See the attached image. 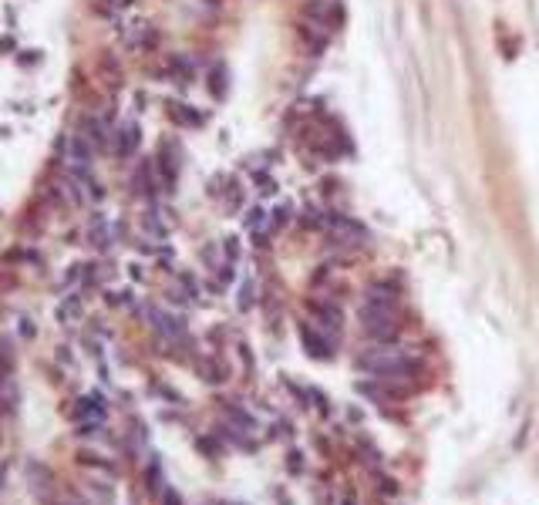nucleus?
Instances as JSON below:
<instances>
[{"instance_id": "1", "label": "nucleus", "mask_w": 539, "mask_h": 505, "mask_svg": "<svg viewBox=\"0 0 539 505\" xmlns=\"http://www.w3.org/2000/svg\"><path fill=\"white\" fill-rule=\"evenodd\" d=\"M361 323L371 337L378 340H391L395 330H398V313H395V304L391 300H381V297H368L364 306H361Z\"/></svg>"}, {"instance_id": "2", "label": "nucleus", "mask_w": 539, "mask_h": 505, "mask_svg": "<svg viewBox=\"0 0 539 505\" xmlns=\"http://www.w3.org/2000/svg\"><path fill=\"white\" fill-rule=\"evenodd\" d=\"M357 364L364 370H371V374H378V378H395V374H404L411 368V357L404 351H398V347H374Z\"/></svg>"}, {"instance_id": "3", "label": "nucleus", "mask_w": 539, "mask_h": 505, "mask_svg": "<svg viewBox=\"0 0 539 505\" xmlns=\"http://www.w3.org/2000/svg\"><path fill=\"white\" fill-rule=\"evenodd\" d=\"M323 232H327V239L334 246H347V249H354L368 239V232L364 226H357L354 219H347V216H337V213H327L323 216Z\"/></svg>"}, {"instance_id": "4", "label": "nucleus", "mask_w": 539, "mask_h": 505, "mask_svg": "<svg viewBox=\"0 0 539 505\" xmlns=\"http://www.w3.org/2000/svg\"><path fill=\"white\" fill-rule=\"evenodd\" d=\"M122 44L132 54H149V51L159 47V34H155V27L149 20H132V24L122 27Z\"/></svg>"}, {"instance_id": "5", "label": "nucleus", "mask_w": 539, "mask_h": 505, "mask_svg": "<svg viewBox=\"0 0 539 505\" xmlns=\"http://www.w3.org/2000/svg\"><path fill=\"white\" fill-rule=\"evenodd\" d=\"M142 145V128L135 122H125L115 128V135H111V152L118 155V158H132V155L139 152Z\"/></svg>"}, {"instance_id": "6", "label": "nucleus", "mask_w": 539, "mask_h": 505, "mask_svg": "<svg viewBox=\"0 0 539 505\" xmlns=\"http://www.w3.org/2000/svg\"><path fill=\"white\" fill-rule=\"evenodd\" d=\"M162 75L169 77L172 85H192L196 81V61L192 58H185V54H169L166 64H162Z\"/></svg>"}, {"instance_id": "7", "label": "nucleus", "mask_w": 539, "mask_h": 505, "mask_svg": "<svg viewBox=\"0 0 539 505\" xmlns=\"http://www.w3.org/2000/svg\"><path fill=\"white\" fill-rule=\"evenodd\" d=\"M304 24L321 27V31L330 34V24H334V4H330V0H310V4H304Z\"/></svg>"}, {"instance_id": "8", "label": "nucleus", "mask_w": 539, "mask_h": 505, "mask_svg": "<svg viewBox=\"0 0 539 505\" xmlns=\"http://www.w3.org/2000/svg\"><path fill=\"white\" fill-rule=\"evenodd\" d=\"M88 243L94 249H108V246L115 243V223L105 219V216H92L88 219Z\"/></svg>"}, {"instance_id": "9", "label": "nucleus", "mask_w": 539, "mask_h": 505, "mask_svg": "<svg viewBox=\"0 0 539 505\" xmlns=\"http://www.w3.org/2000/svg\"><path fill=\"white\" fill-rule=\"evenodd\" d=\"M300 340H304V347L310 351V357H317V361H327V357L334 354L330 351V340L317 334L314 323H300Z\"/></svg>"}, {"instance_id": "10", "label": "nucleus", "mask_w": 539, "mask_h": 505, "mask_svg": "<svg viewBox=\"0 0 539 505\" xmlns=\"http://www.w3.org/2000/svg\"><path fill=\"white\" fill-rule=\"evenodd\" d=\"M243 226H247V232L256 239V246H266V236L273 232V226H270V213H263V209H249V213L243 216Z\"/></svg>"}, {"instance_id": "11", "label": "nucleus", "mask_w": 539, "mask_h": 505, "mask_svg": "<svg viewBox=\"0 0 539 505\" xmlns=\"http://www.w3.org/2000/svg\"><path fill=\"white\" fill-rule=\"evenodd\" d=\"M132 189H135L139 196H149V199L155 196L159 185H155V166L152 162H142V166L132 172Z\"/></svg>"}, {"instance_id": "12", "label": "nucleus", "mask_w": 539, "mask_h": 505, "mask_svg": "<svg viewBox=\"0 0 539 505\" xmlns=\"http://www.w3.org/2000/svg\"><path fill=\"white\" fill-rule=\"evenodd\" d=\"M169 118L175 125H182V128H196V125H202L199 111H196L192 105H182V101H172L169 105Z\"/></svg>"}, {"instance_id": "13", "label": "nucleus", "mask_w": 539, "mask_h": 505, "mask_svg": "<svg viewBox=\"0 0 539 505\" xmlns=\"http://www.w3.org/2000/svg\"><path fill=\"white\" fill-rule=\"evenodd\" d=\"M58 323H64V327H75L78 320H81V313H85V304H81V297H68V300H61L58 304Z\"/></svg>"}, {"instance_id": "14", "label": "nucleus", "mask_w": 539, "mask_h": 505, "mask_svg": "<svg viewBox=\"0 0 539 505\" xmlns=\"http://www.w3.org/2000/svg\"><path fill=\"white\" fill-rule=\"evenodd\" d=\"M314 317H317V327L321 330H334L340 334V310L330 304H314Z\"/></svg>"}, {"instance_id": "15", "label": "nucleus", "mask_w": 539, "mask_h": 505, "mask_svg": "<svg viewBox=\"0 0 539 505\" xmlns=\"http://www.w3.org/2000/svg\"><path fill=\"white\" fill-rule=\"evenodd\" d=\"M149 317H152V327L159 330V334H166V337L182 334V323L175 320V317H169V313H162V310H149Z\"/></svg>"}, {"instance_id": "16", "label": "nucleus", "mask_w": 539, "mask_h": 505, "mask_svg": "<svg viewBox=\"0 0 539 505\" xmlns=\"http://www.w3.org/2000/svg\"><path fill=\"white\" fill-rule=\"evenodd\" d=\"M290 213H293V206H290V202H280L277 209L270 213V226H273V230H283V226L290 223Z\"/></svg>"}, {"instance_id": "17", "label": "nucleus", "mask_w": 539, "mask_h": 505, "mask_svg": "<svg viewBox=\"0 0 539 505\" xmlns=\"http://www.w3.org/2000/svg\"><path fill=\"white\" fill-rule=\"evenodd\" d=\"M253 293H256V287H253V283H243V297H240V306H243V310L253 306V300H256Z\"/></svg>"}, {"instance_id": "18", "label": "nucleus", "mask_w": 539, "mask_h": 505, "mask_svg": "<svg viewBox=\"0 0 539 505\" xmlns=\"http://www.w3.org/2000/svg\"><path fill=\"white\" fill-rule=\"evenodd\" d=\"M20 334H24V337H34V323H31V320H20Z\"/></svg>"}, {"instance_id": "19", "label": "nucleus", "mask_w": 539, "mask_h": 505, "mask_svg": "<svg viewBox=\"0 0 539 505\" xmlns=\"http://www.w3.org/2000/svg\"><path fill=\"white\" fill-rule=\"evenodd\" d=\"M166 505H182V502H179V495H175V492H166Z\"/></svg>"}]
</instances>
